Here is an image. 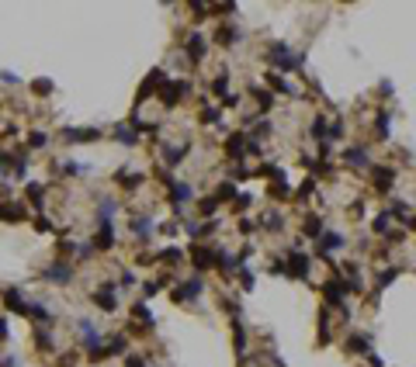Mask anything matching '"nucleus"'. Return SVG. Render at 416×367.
I'll use <instances>...</instances> for the list:
<instances>
[{
	"mask_svg": "<svg viewBox=\"0 0 416 367\" xmlns=\"http://www.w3.org/2000/svg\"><path fill=\"white\" fill-rule=\"evenodd\" d=\"M375 136H378V139H385V136H389V115H378V128H375Z\"/></svg>",
	"mask_w": 416,
	"mask_h": 367,
	"instance_id": "obj_25",
	"label": "nucleus"
},
{
	"mask_svg": "<svg viewBox=\"0 0 416 367\" xmlns=\"http://www.w3.org/2000/svg\"><path fill=\"white\" fill-rule=\"evenodd\" d=\"M347 239L340 236V232H323V239H319V253H326V250H340Z\"/></svg>",
	"mask_w": 416,
	"mask_h": 367,
	"instance_id": "obj_9",
	"label": "nucleus"
},
{
	"mask_svg": "<svg viewBox=\"0 0 416 367\" xmlns=\"http://www.w3.org/2000/svg\"><path fill=\"white\" fill-rule=\"evenodd\" d=\"M347 350H350V353H364V350H368V340H364V336H350V340H347Z\"/></svg>",
	"mask_w": 416,
	"mask_h": 367,
	"instance_id": "obj_20",
	"label": "nucleus"
},
{
	"mask_svg": "<svg viewBox=\"0 0 416 367\" xmlns=\"http://www.w3.org/2000/svg\"><path fill=\"white\" fill-rule=\"evenodd\" d=\"M4 305H7V309H14V312H28V305H24V298H21L18 288L4 291Z\"/></svg>",
	"mask_w": 416,
	"mask_h": 367,
	"instance_id": "obj_10",
	"label": "nucleus"
},
{
	"mask_svg": "<svg viewBox=\"0 0 416 367\" xmlns=\"http://www.w3.org/2000/svg\"><path fill=\"white\" fill-rule=\"evenodd\" d=\"M149 229H153V222H149V218H139V222H136V232H139V236H149Z\"/></svg>",
	"mask_w": 416,
	"mask_h": 367,
	"instance_id": "obj_28",
	"label": "nucleus"
},
{
	"mask_svg": "<svg viewBox=\"0 0 416 367\" xmlns=\"http://www.w3.org/2000/svg\"><path fill=\"white\" fill-rule=\"evenodd\" d=\"M31 87H35V94H49V90H52V83H49V80H35Z\"/></svg>",
	"mask_w": 416,
	"mask_h": 367,
	"instance_id": "obj_29",
	"label": "nucleus"
},
{
	"mask_svg": "<svg viewBox=\"0 0 416 367\" xmlns=\"http://www.w3.org/2000/svg\"><path fill=\"white\" fill-rule=\"evenodd\" d=\"M142 291H146V298H153V294H156V291H159V284H156V281H149V284H146V288H142Z\"/></svg>",
	"mask_w": 416,
	"mask_h": 367,
	"instance_id": "obj_35",
	"label": "nucleus"
},
{
	"mask_svg": "<svg viewBox=\"0 0 416 367\" xmlns=\"http://www.w3.org/2000/svg\"><path fill=\"white\" fill-rule=\"evenodd\" d=\"M94 305H101L104 312H115V309H118V302H115V291H111V288L94 291Z\"/></svg>",
	"mask_w": 416,
	"mask_h": 367,
	"instance_id": "obj_7",
	"label": "nucleus"
},
{
	"mask_svg": "<svg viewBox=\"0 0 416 367\" xmlns=\"http://www.w3.org/2000/svg\"><path fill=\"white\" fill-rule=\"evenodd\" d=\"M28 315H35V319H39L42 326H49V312L42 309V305H31V309H28Z\"/></svg>",
	"mask_w": 416,
	"mask_h": 367,
	"instance_id": "obj_23",
	"label": "nucleus"
},
{
	"mask_svg": "<svg viewBox=\"0 0 416 367\" xmlns=\"http://www.w3.org/2000/svg\"><path fill=\"white\" fill-rule=\"evenodd\" d=\"M0 218H4V222H21V218H24V201H14V205H0Z\"/></svg>",
	"mask_w": 416,
	"mask_h": 367,
	"instance_id": "obj_8",
	"label": "nucleus"
},
{
	"mask_svg": "<svg viewBox=\"0 0 416 367\" xmlns=\"http://www.w3.org/2000/svg\"><path fill=\"white\" fill-rule=\"evenodd\" d=\"M375 229H378V232L389 229V215H378V218H375Z\"/></svg>",
	"mask_w": 416,
	"mask_h": 367,
	"instance_id": "obj_30",
	"label": "nucleus"
},
{
	"mask_svg": "<svg viewBox=\"0 0 416 367\" xmlns=\"http://www.w3.org/2000/svg\"><path fill=\"white\" fill-rule=\"evenodd\" d=\"M125 350V340H111V347H108V353H121Z\"/></svg>",
	"mask_w": 416,
	"mask_h": 367,
	"instance_id": "obj_32",
	"label": "nucleus"
},
{
	"mask_svg": "<svg viewBox=\"0 0 416 367\" xmlns=\"http://www.w3.org/2000/svg\"><path fill=\"white\" fill-rule=\"evenodd\" d=\"M98 136H101L98 128H66V132H62L66 142H94Z\"/></svg>",
	"mask_w": 416,
	"mask_h": 367,
	"instance_id": "obj_4",
	"label": "nucleus"
},
{
	"mask_svg": "<svg viewBox=\"0 0 416 367\" xmlns=\"http://www.w3.org/2000/svg\"><path fill=\"white\" fill-rule=\"evenodd\" d=\"M271 59H274V62H281L284 70H295V66H298V59L292 56L284 45H271Z\"/></svg>",
	"mask_w": 416,
	"mask_h": 367,
	"instance_id": "obj_5",
	"label": "nucleus"
},
{
	"mask_svg": "<svg viewBox=\"0 0 416 367\" xmlns=\"http://www.w3.org/2000/svg\"><path fill=\"white\" fill-rule=\"evenodd\" d=\"M312 139H319V142H323V139H330V125H326V118H316V121H312Z\"/></svg>",
	"mask_w": 416,
	"mask_h": 367,
	"instance_id": "obj_18",
	"label": "nucleus"
},
{
	"mask_svg": "<svg viewBox=\"0 0 416 367\" xmlns=\"http://www.w3.org/2000/svg\"><path fill=\"white\" fill-rule=\"evenodd\" d=\"M288 274H295V277H305V274H309V260H305L302 253H295V256H292V271H288Z\"/></svg>",
	"mask_w": 416,
	"mask_h": 367,
	"instance_id": "obj_14",
	"label": "nucleus"
},
{
	"mask_svg": "<svg viewBox=\"0 0 416 367\" xmlns=\"http://www.w3.org/2000/svg\"><path fill=\"white\" fill-rule=\"evenodd\" d=\"M115 139H118V142H129V146H136V132H132V128H129V125H121L118 132H115Z\"/></svg>",
	"mask_w": 416,
	"mask_h": 367,
	"instance_id": "obj_21",
	"label": "nucleus"
},
{
	"mask_svg": "<svg viewBox=\"0 0 416 367\" xmlns=\"http://www.w3.org/2000/svg\"><path fill=\"white\" fill-rule=\"evenodd\" d=\"M343 159H347L350 166H368V156H364V149H347V153H343Z\"/></svg>",
	"mask_w": 416,
	"mask_h": 367,
	"instance_id": "obj_15",
	"label": "nucleus"
},
{
	"mask_svg": "<svg viewBox=\"0 0 416 367\" xmlns=\"http://www.w3.org/2000/svg\"><path fill=\"white\" fill-rule=\"evenodd\" d=\"M28 142H31V146H45V132H35V136L28 139Z\"/></svg>",
	"mask_w": 416,
	"mask_h": 367,
	"instance_id": "obj_36",
	"label": "nucleus"
},
{
	"mask_svg": "<svg viewBox=\"0 0 416 367\" xmlns=\"http://www.w3.org/2000/svg\"><path fill=\"white\" fill-rule=\"evenodd\" d=\"M212 260H215V256H212V250H205V246H198V250H195V263H198V271H208V267H212Z\"/></svg>",
	"mask_w": 416,
	"mask_h": 367,
	"instance_id": "obj_13",
	"label": "nucleus"
},
{
	"mask_svg": "<svg viewBox=\"0 0 416 367\" xmlns=\"http://www.w3.org/2000/svg\"><path fill=\"white\" fill-rule=\"evenodd\" d=\"M201 294V277H191L187 284H177L174 288V302H195Z\"/></svg>",
	"mask_w": 416,
	"mask_h": 367,
	"instance_id": "obj_1",
	"label": "nucleus"
},
{
	"mask_svg": "<svg viewBox=\"0 0 416 367\" xmlns=\"http://www.w3.org/2000/svg\"><path fill=\"white\" fill-rule=\"evenodd\" d=\"M226 153H229V159H243V132H239V136H229Z\"/></svg>",
	"mask_w": 416,
	"mask_h": 367,
	"instance_id": "obj_12",
	"label": "nucleus"
},
{
	"mask_svg": "<svg viewBox=\"0 0 416 367\" xmlns=\"http://www.w3.org/2000/svg\"><path fill=\"white\" fill-rule=\"evenodd\" d=\"M180 94H184V83L170 80V83H163V90H159V101H163L167 108H174V104L180 101Z\"/></svg>",
	"mask_w": 416,
	"mask_h": 367,
	"instance_id": "obj_3",
	"label": "nucleus"
},
{
	"mask_svg": "<svg viewBox=\"0 0 416 367\" xmlns=\"http://www.w3.org/2000/svg\"><path fill=\"white\" fill-rule=\"evenodd\" d=\"M257 101H260V111H271V104H274V97L267 90H257Z\"/></svg>",
	"mask_w": 416,
	"mask_h": 367,
	"instance_id": "obj_24",
	"label": "nucleus"
},
{
	"mask_svg": "<svg viewBox=\"0 0 416 367\" xmlns=\"http://www.w3.org/2000/svg\"><path fill=\"white\" fill-rule=\"evenodd\" d=\"M323 229V222H319V218H309V222H305V232H319Z\"/></svg>",
	"mask_w": 416,
	"mask_h": 367,
	"instance_id": "obj_31",
	"label": "nucleus"
},
{
	"mask_svg": "<svg viewBox=\"0 0 416 367\" xmlns=\"http://www.w3.org/2000/svg\"><path fill=\"white\" fill-rule=\"evenodd\" d=\"M233 194H236L233 191V184H222V187H218V197H233Z\"/></svg>",
	"mask_w": 416,
	"mask_h": 367,
	"instance_id": "obj_33",
	"label": "nucleus"
},
{
	"mask_svg": "<svg viewBox=\"0 0 416 367\" xmlns=\"http://www.w3.org/2000/svg\"><path fill=\"white\" fill-rule=\"evenodd\" d=\"M42 277H45V281H56V284H66V281H70V277H73V267H70V263H52V267H45V271H42Z\"/></svg>",
	"mask_w": 416,
	"mask_h": 367,
	"instance_id": "obj_2",
	"label": "nucleus"
},
{
	"mask_svg": "<svg viewBox=\"0 0 416 367\" xmlns=\"http://www.w3.org/2000/svg\"><path fill=\"white\" fill-rule=\"evenodd\" d=\"M201 52H205V39H201V35H191V42H187V56L201 59Z\"/></svg>",
	"mask_w": 416,
	"mask_h": 367,
	"instance_id": "obj_16",
	"label": "nucleus"
},
{
	"mask_svg": "<svg viewBox=\"0 0 416 367\" xmlns=\"http://www.w3.org/2000/svg\"><path fill=\"white\" fill-rule=\"evenodd\" d=\"M233 340H236V353H243L246 350V332H243V322H236V319H233Z\"/></svg>",
	"mask_w": 416,
	"mask_h": 367,
	"instance_id": "obj_17",
	"label": "nucleus"
},
{
	"mask_svg": "<svg viewBox=\"0 0 416 367\" xmlns=\"http://www.w3.org/2000/svg\"><path fill=\"white\" fill-rule=\"evenodd\" d=\"M371 177L378 180V187H381V191H389V187H392V180H396V174H392V170H385V166H371Z\"/></svg>",
	"mask_w": 416,
	"mask_h": 367,
	"instance_id": "obj_11",
	"label": "nucleus"
},
{
	"mask_svg": "<svg viewBox=\"0 0 416 367\" xmlns=\"http://www.w3.org/2000/svg\"><path fill=\"white\" fill-rule=\"evenodd\" d=\"M180 159H184V149H167V163L170 166H177Z\"/></svg>",
	"mask_w": 416,
	"mask_h": 367,
	"instance_id": "obj_26",
	"label": "nucleus"
},
{
	"mask_svg": "<svg viewBox=\"0 0 416 367\" xmlns=\"http://www.w3.org/2000/svg\"><path fill=\"white\" fill-rule=\"evenodd\" d=\"M28 197H31V205H42V187L39 184H28Z\"/></svg>",
	"mask_w": 416,
	"mask_h": 367,
	"instance_id": "obj_27",
	"label": "nucleus"
},
{
	"mask_svg": "<svg viewBox=\"0 0 416 367\" xmlns=\"http://www.w3.org/2000/svg\"><path fill=\"white\" fill-rule=\"evenodd\" d=\"M392 218H402V222H406V218H409V205L396 201V205H392Z\"/></svg>",
	"mask_w": 416,
	"mask_h": 367,
	"instance_id": "obj_22",
	"label": "nucleus"
},
{
	"mask_svg": "<svg viewBox=\"0 0 416 367\" xmlns=\"http://www.w3.org/2000/svg\"><path fill=\"white\" fill-rule=\"evenodd\" d=\"M94 246H98V250H111V246H115V232H111V222H101V232L94 236Z\"/></svg>",
	"mask_w": 416,
	"mask_h": 367,
	"instance_id": "obj_6",
	"label": "nucleus"
},
{
	"mask_svg": "<svg viewBox=\"0 0 416 367\" xmlns=\"http://www.w3.org/2000/svg\"><path fill=\"white\" fill-rule=\"evenodd\" d=\"M35 229H39V232H49L52 225H49V218H35Z\"/></svg>",
	"mask_w": 416,
	"mask_h": 367,
	"instance_id": "obj_34",
	"label": "nucleus"
},
{
	"mask_svg": "<svg viewBox=\"0 0 416 367\" xmlns=\"http://www.w3.org/2000/svg\"><path fill=\"white\" fill-rule=\"evenodd\" d=\"M170 197H174V201H187V197H191V187H187V184H170Z\"/></svg>",
	"mask_w": 416,
	"mask_h": 367,
	"instance_id": "obj_19",
	"label": "nucleus"
}]
</instances>
